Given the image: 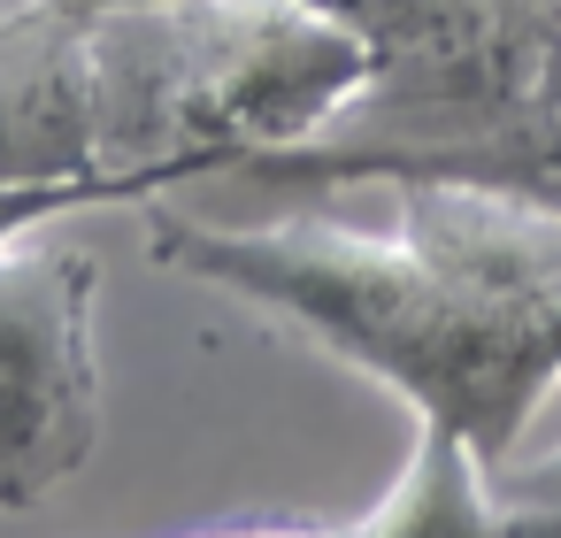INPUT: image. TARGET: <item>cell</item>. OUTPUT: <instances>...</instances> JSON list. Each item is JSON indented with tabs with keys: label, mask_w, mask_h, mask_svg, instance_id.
<instances>
[{
	"label": "cell",
	"mask_w": 561,
	"mask_h": 538,
	"mask_svg": "<svg viewBox=\"0 0 561 538\" xmlns=\"http://www.w3.org/2000/svg\"><path fill=\"white\" fill-rule=\"evenodd\" d=\"M147 254L316 354L362 369L408 415L454 423L492 469L523 454L538 400L561 385V316L500 300L461 277L431 247L392 231H354L339 216H277V224H208V216H147Z\"/></svg>",
	"instance_id": "1"
},
{
	"label": "cell",
	"mask_w": 561,
	"mask_h": 538,
	"mask_svg": "<svg viewBox=\"0 0 561 538\" xmlns=\"http://www.w3.org/2000/svg\"><path fill=\"white\" fill-rule=\"evenodd\" d=\"M93 154L124 201L239 178L331 131L377 78V47L308 0H170L85 24Z\"/></svg>",
	"instance_id": "2"
},
{
	"label": "cell",
	"mask_w": 561,
	"mask_h": 538,
	"mask_svg": "<svg viewBox=\"0 0 561 538\" xmlns=\"http://www.w3.org/2000/svg\"><path fill=\"white\" fill-rule=\"evenodd\" d=\"M553 101H561V0H423L415 24L377 47L369 93L331 131L285 154H262L239 178L262 185L300 162L438 139V131L500 124L523 108H553Z\"/></svg>",
	"instance_id": "3"
},
{
	"label": "cell",
	"mask_w": 561,
	"mask_h": 538,
	"mask_svg": "<svg viewBox=\"0 0 561 538\" xmlns=\"http://www.w3.org/2000/svg\"><path fill=\"white\" fill-rule=\"evenodd\" d=\"M101 262L85 247H0V507L24 515L62 492L108 415L101 385Z\"/></svg>",
	"instance_id": "4"
},
{
	"label": "cell",
	"mask_w": 561,
	"mask_h": 538,
	"mask_svg": "<svg viewBox=\"0 0 561 538\" xmlns=\"http://www.w3.org/2000/svg\"><path fill=\"white\" fill-rule=\"evenodd\" d=\"M47 178H101L85 24H62L39 0H16V9H0V185H47Z\"/></svg>",
	"instance_id": "5"
},
{
	"label": "cell",
	"mask_w": 561,
	"mask_h": 538,
	"mask_svg": "<svg viewBox=\"0 0 561 538\" xmlns=\"http://www.w3.org/2000/svg\"><path fill=\"white\" fill-rule=\"evenodd\" d=\"M339 538H561V530L523 500H507L492 461L454 423L415 415L408 461L392 469L377 507H362V523H346Z\"/></svg>",
	"instance_id": "6"
},
{
	"label": "cell",
	"mask_w": 561,
	"mask_h": 538,
	"mask_svg": "<svg viewBox=\"0 0 561 538\" xmlns=\"http://www.w3.org/2000/svg\"><path fill=\"white\" fill-rule=\"evenodd\" d=\"M93 201H124L108 178H47V185H0V247L32 239L39 224L70 216V208H93Z\"/></svg>",
	"instance_id": "7"
},
{
	"label": "cell",
	"mask_w": 561,
	"mask_h": 538,
	"mask_svg": "<svg viewBox=\"0 0 561 538\" xmlns=\"http://www.w3.org/2000/svg\"><path fill=\"white\" fill-rule=\"evenodd\" d=\"M492 477H500L507 500H523L530 515H546V523L561 530V438H553L546 454H515V461H500Z\"/></svg>",
	"instance_id": "8"
},
{
	"label": "cell",
	"mask_w": 561,
	"mask_h": 538,
	"mask_svg": "<svg viewBox=\"0 0 561 538\" xmlns=\"http://www.w3.org/2000/svg\"><path fill=\"white\" fill-rule=\"evenodd\" d=\"M308 9L331 16V24H346V32L369 39V47H385V39H400V32L415 24L423 0H308Z\"/></svg>",
	"instance_id": "9"
},
{
	"label": "cell",
	"mask_w": 561,
	"mask_h": 538,
	"mask_svg": "<svg viewBox=\"0 0 561 538\" xmlns=\"http://www.w3.org/2000/svg\"><path fill=\"white\" fill-rule=\"evenodd\" d=\"M62 24H101V16H131V9H170V0H39Z\"/></svg>",
	"instance_id": "10"
},
{
	"label": "cell",
	"mask_w": 561,
	"mask_h": 538,
	"mask_svg": "<svg viewBox=\"0 0 561 538\" xmlns=\"http://www.w3.org/2000/svg\"><path fill=\"white\" fill-rule=\"evenodd\" d=\"M193 538H339V530H193Z\"/></svg>",
	"instance_id": "11"
}]
</instances>
